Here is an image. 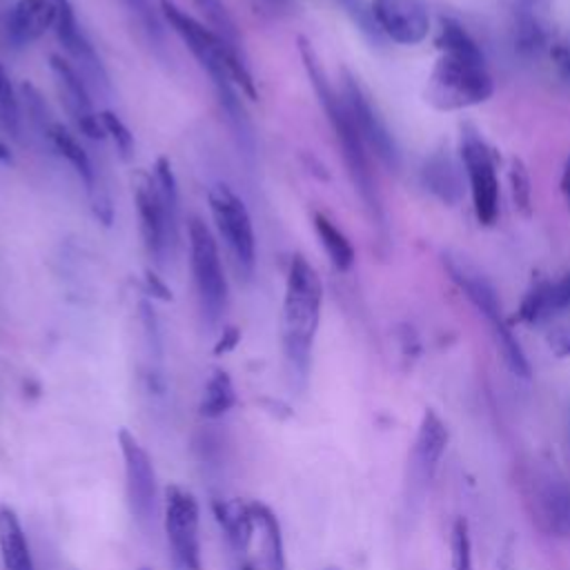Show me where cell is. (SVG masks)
I'll return each instance as SVG.
<instances>
[{
    "instance_id": "cell-42",
    "label": "cell",
    "mask_w": 570,
    "mask_h": 570,
    "mask_svg": "<svg viewBox=\"0 0 570 570\" xmlns=\"http://www.w3.org/2000/svg\"><path fill=\"white\" fill-rule=\"evenodd\" d=\"M568 443H570V412H568Z\"/></svg>"
},
{
    "instance_id": "cell-13",
    "label": "cell",
    "mask_w": 570,
    "mask_h": 570,
    "mask_svg": "<svg viewBox=\"0 0 570 570\" xmlns=\"http://www.w3.org/2000/svg\"><path fill=\"white\" fill-rule=\"evenodd\" d=\"M53 4H56L53 31H56L58 42L67 51L71 65L80 71V76L85 78L87 85H91L96 89H109V76H107L102 60L96 53L94 45L89 42L82 27L78 24L76 9H73L71 0H53Z\"/></svg>"
},
{
    "instance_id": "cell-45",
    "label": "cell",
    "mask_w": 570,
    "mask_h": 570,
    "mask_svg": "<svg viewBox=\"0 0 570 570\" xmlns=\"http://www.w3.org/2000/svg\"><path fill=\"white\" fill-rule=\"evenodd\" d=\"M327 570H336V568H327Z\"/></svg>"
},
{
    "instance_id": "cell-43",
    "label": "cell",
    "mask_w": 570,
    "mask_h": 570,
    "mask_svg": "<svg viewBox=\"0 0 570 570\" xmlns=\"http://www.w3.org/2000/svg\"><path fill=\"white\" fill-rule=\"evenodd\" d=\"M272 4H283V2H287V0H269Z\"/></svg>"
},
{
    "instance_id": "cell-20",
    "label": "cell",
    "mask_w": 570,
    "mask_h": 570,
    "mask_svg": "<svg viewBox=\"0 0 570 570\" xmlns=\"http://www.w3.org/2000/svg\"><path fill=\"white\" fill-rule=\"evenodd\" d=\"M212 512L225 534V541L234 554H245L254 532H256V519L252 512V503H245L240 499H212Z\"/></svg>"
},
{
    "instance_id": "cell-41",
    "label": "cell",
    "mask_w": 570,
    "mask_h": 570,
    "mask_svg": "<svg viewBox=\"0 0 570 570\" xmlns=\"http://www.w3.org/2000/svg\"><path fill=\"white\" fill-rule=\"evenodd\" d=\"M0 158H2V160H9V158H11V156H9V151H7V147H4V145H0Z\"/></svg>"
},
{
    "instance_id": "cell-24",
    "label": "cell",
    "mask_w": 570,
    "mask_h": 570,
    "mask_svg": "<svg viewBox=\"0 0 570 570\" xmlns=\"http://www.w3.org/2000/svg\"><path fill=\"white\" fill-rule=\"evenodd\" d=\"M312 225H314V232H316L330 263L334 265V269L347 272L354 265V247H352L350 238L323 212L312 214Z\"/></svg>"
},
{
    "instance_id": "cell-40",
    "label": "cell",
    "mask_w": 570,
    "mask_h": 570,
    "mask_svg": "<svg viewBox=\"0 0 570 570\" xmlns=\"http://www.w3.org/2000/svg\"><path fill=\"white\" fill-rule=\"evenodd\" d=\"M238 570H258L252 561H245V563H240V568Z\"/></svg>"
},
{
    "instance_id": "cell-19",
    "label": "cell",
    "mask_w": 570,
    "mask_h": 570,
    "mask_svg": "<svg viewBox=\"0 0 570 570\" xmlns=\"http://www.w3.org/2000/svg\"><path fill=\"white\" fill-rule=\"evenodd\" d=\"M56 24L53 0H18L4 22L7 40L13 47H27L42 38Z\"/></svg>"
},
{
    "instance_id": "cell-11",
    "label": "cell",
    "mask_w": 570,
    "mask_h": 570,
    "mask_svg": "<svg viewBox=\"0 0 570 570\" xmlns=\"http://www.w3.org/2000/svg\"><path fill=\"white\" fill-rule=\"evenodd\" d=\"M461 158L470 180L474 214L481 225H492L499 212V180L494 158L481 134L470 125H461Z\"/></svg>"
},
{
    "instance_id": "cell-44",
    "label": "cell",
    "mask_w": 570,
    "mask_h": 570,
    "mask_svg": "<svg viewBox=\"0 0 570 570\" xmlns=\"http://www.w3.org/2000/svg\"><path fill=\"white\" fill-rule=\"evenodd\" d=\"M138 570H149V568H147V566H142V568H138Z\"/></svg>"
},
{
    "instance_id": "cell-15",
    "label": "cell",
    "mask_w": 570,
    "mask_h": 570,
    "mask_svg": "<svg viewBox=\"0 0 570 570\" xmlns=\"http://www.w3.org/2000/svg\"><path fill=\"white\" fill-rule=\"evenodd\" d=\"M379 33L396 45H419L430 33V11L423 0H372Z\"/></svg>"
},
{
    "instance_id": "cell-17",
    "label": "cell",
    "mask_w": 570,
    "mask_h": 570,
    "mask_svg": "<svg viewBox=\"0 0 570 570\" xmlns=\"http://www.w3.org/2000/svg\"><path fill=\"white\" fill-rule=\"evenodd\" d=\"M448 445V428L434 410H425L416 430V439L410 454V490L423 492L443 459Z\"/></svg>"
},
{
    "instance_id": "cell-26",
    "label": "cell",
    "mask_w": 570,
    "mask_h": 570,
    "mask_svg": "<svg viewBox=\"0 0 570 570\" xmlns=\"http://www.w3.org/2000/svg\"><path fill=\"white\" fill-rule=\"evenodd\" d=\"M0 127L11 138H20V100L9 78V71L2 65H0Z\"/></svg>"
},
{
    "instance_id": "cell-32",
    "label": "cell",
    "mask_w": 570,
    "mask_h": 570,
    "mask_svg": "<svg viewBox=\"0 0 570 570\" xmlns=\"http://www.w3.org/2000/svg\"><path fill=\"white\" fill-rule=\"evenodd\" d=\"M125 4V9L138 20L140 29L147 33V38L158 45L163 40V27L156 18V13L151 11V4L149 0H120Z\"/></svg>"
},
{
    "instance_id": "cell-5",
    "label": "cell",
    "mask_w": 570,
    "mask_h": 570,
    "mask_svg": "<svg viewBox=\"0 0 570 570\" xmlns=\"http://www.w3.org/2000/svg\"><path fill=\"white\" fill-rule=\"evenodd\" d=\"M443 265L450 274V278L459 285V289L465 294V298L479 309V314L485 316V321L490 323L497 350L503 358V363L508 365V370L514 376L521 379H530V363L519 345V341L514 338L512 330L508 327V323L503 321L501 314V303H499V294L492 287V283L479 272L474 269L470 263H465L461 256H443Z\"/></svg>"
},
{
    "instance_id": "cell-25",
    "label": "cell",
    "mask_w": 570,
    "mask_h": 570,
    "mask_svg": "<svg viewBox=\"0 0 570 570\" xmlns=\"http://www.w3.org/2000/svg\"><path fill=\"white\" fill-rule=\"evenodd\" d=\"M236 405V392L229 374L225 370H214L203 387V399L198 405L200 416L205 419H220Z\"/></svg>"
},
{
    "instance_id": "cell-6",
    "label": "cell",
    "mask_w": 570,
    "mask_h": 570,
    "mask_svg": "<svg viewBox=\"0 0 570 570\" xmlns=\"http://www.w3.org/2000/svg\"><path fill=\"white\" fill-rule=\"evenodd\" d=\"M187 238H189V267H191L194 287H196L198 309H200L203 323L209 330H214L223 321L227 301H229V287H227V278L220 261V249L212 229L198 216H191L187 220Z\"/></svg>"
},
{
    "instance_id": "cell-39",
    "label": "cell",
    "mask_w": 570,
    "mask_h": 570,
    "mask_svg": "<svg viewBox=\"0 0 570 570\" xmlns=\"http://www.w3.org/2000/svg\"><path fill=\"white\" fill-rule=\"evenodd\" d=\"M561 191H563L566 203L570 205V156L566 158V165H563V174H561Z\"/></svg>"
},
{
    "instance_id": "cell-8",
    "label": "cell",
    "mask_w": 570,
    "mask_h": 570,
    "mask_svg": "<svg viewBox=\"0 0 570 570\" xmlns=\"http://www.w3.org/2000/svg\"><path fill=\"white\" fill-rule=\"evenodd\" d=\"M214 227L227 247L236 272L249 281L256 267V236L243 198L227 185H214L207 194Z\"/></svg>"
},
{
    "instance_id": "cell-29",
    "label": "cell",
    "mask_w": 570,
    "mask_h": 570,
    "mask_svg": "<svg viewBox=\"0 0 570 570\" xmlns=\"http://www.w3.org/2000/svg\"><path fill=\"white\" fill-rule=\"evenodd\" d=\"M194 4L205 13V18L209 20V24L223 36L227 38L229 42L238 45V33H236V27H234V20L232 16L227 13L225 4L220 0H194Z\"/></svg>"
},
{
    "instance_id": "cell-9",
    "label": "cell",
    "mask_w": 570,
    "mask_h": 570,
    "mask_svg": "<svg viewBox=\"0 0 570 570\" xmlns=\"http://www.w3.org/2000/svg\"><path fill=\"white\" fill-rule=\"evenodd\" d=\"M167 550L171 570H203L200 554V508L196 497L180 488H165V514H163Z\"/></svg>"
},
{
    "instance_id": "cell-10",
    "label": "cell",
    "mask_w": 570,
    "mask_h": 570,
    "mask_svg": "<svg viewBox=\"0 0 570 570\" xmlns=\"http://www.w3.org/2000/svg\"><path fill=\"white\" fill-rule=\"evenodd\" d=\"M118 445L125 465V494L129 512L134 521L149 532L158 519V483L151 456L127 428L118 432Z\"/></svg>"
},
{
    "instance_id": "cell-36",
    "label": "cell",
    "mask_w": 570,
    "mask_h": 570,
    "mask_svg": "<svg viewBox=\"0 0 570 570\" xmlns=\"http://www.w3.org/2000/svg\"><path fill=\"white\" fill-rule=\"evenodd\" d=\"M546 343L554 356H559V358L570 356V325L554 327L552 332H548Z\"/></svg>"
},
{
    "instance_id": "cell-27",
    "label": "cell",
    "mask_w": 570,
    "mask_h": 570,
    "mask_svg": "<svg viewBox=\"0 0 570 570\" xmlns=\"http://www.w3.org/2000/svg\"><path fill=\"white\" fill-rule=\"evenodd\" d=\"M508 180H510V194H512V203L514 209L521 216H530L532 214V187H530V174L528 167L521 158H512L510 160V169H508Z\"/></svg>"
},
{
    "instance_id": "cell-4",
    "label": "cell",
    "mask_w": 570,
    "mask_h": 570,
    "mask_svg": "<svg viewBox=\"0 0 570 570\" xmlns=\"http://www.w3.org/2000/svg\"><path fill=\"white\" fill-rule=\"evenodd\" d=\"M134 198L145 252L158 267H163L165 261L174 256L180 234L178 187L165 156L156 160L151 174L140 176Z\"/></svg>"
},
{
    "instance_id": "cell-23",
    "label": "cell",
    "mask_w": 570,
    "mask_h": 570,
    "mask_svg": "<svg viewBox=\"0 0 570 570\" xmlns=\"http://www.w3.org/2000/svg\"><path fill=\"white\" fill-rule=\"evenodd\" d=\"M252 512L256 519V528L261 530L263 539V563L265 570H287L285 561V543L278 517L274 510L261 501H252Z\"/></svg>"
},
{
    "instance_id": "cell-21",
    "label": "cell",
    "mask_w": 570,
    "mask_h": 570,
    "mask_svg": "<svg viewBox=\"0 0 570 570\" xmlns=\"http://www.w3.org/2000/svg\"><path fill=\"white\" fill-rule=\"evenodd\" d=\"M421 180L423 187L439 198L445 205H456L463 196V178L456 160L452 158L448 147H439L432 151L421 169Z\"/></svg>"
},
{
    "instance_id": "cell-30",
    "label": "cell",
    "mask_w": 570,
    "mask_h": 570,
    "mask_svg": "<svg viewBox=\"0 0 570 570\" xmlns=\"http://www.w3.org/2000/svg\"><path fill=\"white\" fill-rule=\"evenodd\" d=\"M548 285H550L548 281H539V283H534V285L528 289V294L523 296L521 307H519V312H517V318H519L521 323L532 325V323H539V321L546 318V294H548Z\"/></svg>"
},
{
    "instance_id": "cell-16",
    "label": "cell",
    "mask_w": 570,
    "mask_h": 570,
    "mask_svg": "<svg viewBox=\"0 0 570 570\" xmlns=\"http://www.w3.org/2000/svg\"><path fill=\"white\" fill-rule=\"evenodd\" d=\"M42 136L49 140V145L53 147V151H58V154L67 160V165L76 171V176L82 180V185H85V189H87V194H89L94 214H96L105 225H109V223H111V205H109V198H107L105 189L100 187L96 167H94L89 154L85 151V147L80 145V140H78L67 127H62V125L56 122V120H49V122L42 127Z\"/></svg>"
},
{
    "instance_id": "cell-18",
    "label": "cell",
    "mask_w": 570,
    "mask_h": 570,
    "mask_svg": "<svg viewBox=\"0 0 570 570\" xmlns=\"http://www.w3.org/2000/svg\"><path fill=\"white\" fill-rule=\"evenodd\" d=\"M552 0H514V49L530 58L550 49Z\"/></svg>"
},
{
    "instance_id": "cell-37",
    "label": "cell",
    "mask_w": 570,
    "mask_h": 570,
    "mask_svg": "<svg viewBox=\"0 0 570 570\" xmlns=\"http://www.w3.org/2000/svg\"><path fill=\"white\" fill-rule=\"evenodd\" d=\"M238 338H240V334H238V330H236V327H227V330H223V334H220V338H218V343H216L214 352H216V354L232 352V350L236 347Z\"/></svg>"
},
{
    "instance_id": "cell-14",
    "label": "cell",
    "mask_w": 570,
    "mask_h": 570,
    "mask_svg": "<svg viewBox=\"0 0 570 570\" xmlns=\"http://www.w3.org/2000/svg\"><path fill=\"white\" fill-rule=\"evenodd\" d=\"M49 67H51V73L56 80L58 96L67 109V116L73 120L76 129L91 140H102L105 129H102L100 116L91 107L89 85L85 82L80 71L69 60H65L60 56H51Z\"/></svg>"
},
{
    "instance_id": "cell-33",
    "label": "cell",
    "mask_w": 570,
    "mask_h": 570,
    "mask_svg": "<svg viewBox=\"0 0 570 570\" xmlns=\"http://www.w3.org/2000/svg\"><path fill=\"white\" fill-rule=\"evenodd\" d=\"M336 4H341V9L354 20V24L372 40H381L383 36L379 33L376 24H374V18H372V11L363 4V0H334Z\"/></svg>"
},
{
    "instance_id": "cell-12",
    "label": "cell",
    "mask_w": 570,
    "mask_h": 570,
    "mask_svg": "<svg viewBox=\"0 0 570 570\" xmlns=\"http://www.w3.org/2000/svg\"><path fill=\"white\" fill-rule=\"evenodd\" d=\"M341 96L345 98V105L358 127V134L367 147L370 154H374L385 167L399 169L401 154L394 142V136L390 134L383 116L379 114L376 105L363 89V85L347 71L343 69V89Z\"/></svg>"
},
{
    "instance_id": "cell-31",
    "label": "cell",
    "mask_w": 570,
    "mask_h": 570,
    "mask_svg": "<svg viewBox=\"0 0 570 570\" xmlns=\"http://www.w3.org/2000/svg\"><path fill=\"white\" fill-rule=\"evenodd\" d=\"M98 116H100L105 136H109L114 140V145L122 158H129L134 154V134L127 129V125L114 111H100Z\"/></svg>"
},
{
    "instance_id": "cell-22",
    "label": "cell",
    "mask_w": 570,
    "mask_h": 570,
    "mask_svg": "<svg viewBox=\"0 0 570 570\" xmlns=\"http://www.w3.org/2000/svg\"><path fill=\"white\" fill-rule=\"evenodd\" d=\"M0 559L4 570H33V557L13 508L0 505Z\"/></svg>"
},
{
    "instance_id": "cell-2",
    "label": "cell",
    "mask_w": 570,
    "mask_h": 570,
    "mask_svg": "<svg viewBox=\"0 0 570 570\" xmlns=\"http://www.w3.org/2000/svg\"><path fill=\"white\" fill-rule=\"evenodd\" d=\"M323 283L314 265L303 256L289 258L285 276V296L281 312V343L287 379L294 390L303 392L309 381L312 350L321 323Z\"/></svg>"
},
{
    "instance_id": "cell-35",
    "label": "cell",
    "mask_w": 570,
    "mask_h": 570,
    "mask_svg": "<svg viewBox=\"0 0 570 570\" xmlns=\"http://www.w3.org/2000/svg\"><path fill=\"white\" fill-rule=\"evenodd\" d=\"M548 53H550V60H552L557 73L570 85V42L568 40H552Z\"/></svg>"
},
{
    "instance_id": "cell-7",
    "label": "cell",
    "mask_w": 570,
    "mask_h": 570,
    "mask_svg": "<svg viewBox=\"0 0 570 570\" xmlns=\"http://www.w3.org/2000/svg\"><path fill=\"white\" fill-rule=\"evenodd\" d=\"M517 479L532 523L548 537H570V485L541 463L521 465Z\"/></svg>"
},
{
    "instance_id": "cell-38",
    "label": "cell",
    "mask_w": 570,
    "mask_h": 570,
    "mask_svg": "<svg viewBox=\"0 0 570 570\" xmlns=\"http://www.w3.org/2000/svg\"><path fill=\"white\" fill-rule=\"evenodd\" d=\"M147 292L151 294V296H158V298H163V301H167V298H171V292L158 281V276L156 274H149L147 276Z\"/></svg>"
},
{
    "instance_id": "cell-34",
    "label": "cell",
    "mask_w": 570,
    "mask_h": 570,
    "mask_svg": "<svg viewBox=\"0 0 570 570\" xmlns=\"http://www.w3.org/2000/svg\"><path fill=\"white\" fill-rule=\"evenodd\" d=\"M570 307V274L561 276L557 283L548 285L546 294V318Z\"/></svg>"
},
{
    "instance_id": "cell-1",
    "label": "cell",
    "mask_w": 570,
    "mask_h": 570,
    "mask_svg": "<svg viewBox=\"0 0 570 570\" xmlns=\"http://www.w3.org/2000/svg\"><path fill=\"white\" fill-rule=\"evenodd\" d=\"M434 42L441 56L430 73L425 100L441 111L485 102L494 85L485 67V56L470 31L459 20L441 16Z\"/></svg>"
},
{
    "instance_id": "cell-3",
    "label": "cell",
    "mask_w": 570,
    "mask_h": 570,
    "mask_svg": "<svg viewBox=\"0 0 570 570\" xmlns=\"http://www.w3.org/2000/svg\"><path fill=\"white\" fill-rule=\"evenodd\" d=\"M298 51L305 65V71L309 76V82L318 96V102L334 129L336 142L341 147V156L343 163L347 167L350 180L356 189V194L361 196L372 223L383 232L385 229V216H383V205H381V196L376 189V180L372 174V165H370V151L358 134V127L345 105V98L341 94L334 91V87L330 85L325 69L318 62L316 51L312 49V45L305 38H298Z\"/></svg>"
},
{
    "instance_id": "cell-28",
    "label": "cell",
    "mask_w": 570,
    "mask_h": 570,
    "mask_svg": "<svg viewBox=\"0 0 570 570\" xmlns=\"http://www.w3.org/2000/svg\"><path fill=\"white\" fill-rule=\"evenodd\" d=\"M450 550H452V570H472V541H470L468 521L463 517H459L452 523Z\"/></svg>"
}]
</instances>
